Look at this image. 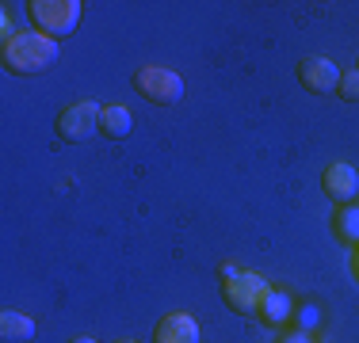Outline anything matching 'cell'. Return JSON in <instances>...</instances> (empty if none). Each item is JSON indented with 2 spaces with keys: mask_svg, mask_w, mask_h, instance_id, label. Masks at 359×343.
Here are the masks:
<instances>
[{
  "mask_svg": "<svg viewBox=\"0 0 359 343\" xmlns=\"http://www.w3.org/2000/svg\"><path fill=\"white\" fill-rule=\"evenodd\" d=\"M62 57V46L57 38L42 31H15L12 38L0 46V62H4L8 73L15 76H39L46 69H54V62Z\"/></svg>",
  "mask_w": 359,
  "mask_h": 343,
  "instance_id": "cell-1",
  "label": "cell"
},
{
  "mask_svg": "<svg viewBox=\"0 0 359 343\" xmlns=\"http://www.w3.org/2000/svg\"><path fill=\"white\" fill-rule=\"evenodd\" d=\"M134 88L142 99H149L153 107H176L184 99V76L168 65H142L134 73Z\"/></svg>",
  "mask_w": 359,
  "mask_h": 343,
  "instance_id": "cell-2",
  "label": "cell"
},
{
  "mask_svg": "<svg viewBox=\"0 0 359 343\" xmlns=\"http://www.w3.org/2000/svg\"><path fill=\"white\" fill-rule=\"evenodd\" d=\"M27 12H31V20L39 23L42 34H50V38H65V34L76 31L84 4L81 0H31Z\"/></svg>",
  "mask_w": 359,
  "mask_h": 343,
  "instance_id": "cell-3",
  "label": "cell"
},
{
  "mask_svg": "<svg viewBox=\"0 0 359 343\" xmlns=\"http://www.w3.org/2000/svg\"><path fill=\"white\" fill-rule=\"evenodd\" d=\"M100 115H104V107H96L92 99H73L69 107H62L57 111V122H54V130L62 141H84V137H92L100 130Z\"/></svg>",
  "mask_w": 359,
  "mask_h": 343,
  "instance_id": "cell-4",
  "label": "cell"
},
{
  "mask_svg": "<svg viewBox=\"0 0 359 343\" xmlns=\"http://www.w3.org/2000/svg\"><path fill=\"white\" fill-rule=\"evenodd\" d=\"M264 294H268V279L256 271H237L229 279H222V298L233 313H256Z\"/></svg>",
  "mask_w": 359,
  "mask_h": 343,
  "instance_id": "cell-5",
  "label": "cell"
},
{
  "mask_svg": "<svg viewBox=\"0 0 359 343\" xmlns=\"http://www.w3.org/2000/svg\"><path fill=\"white\" fill-rule=\"evenodd\" d=\"M340 69L332 57H321V54H310L298 62V80H302L306 92H313V96H332V92L340 88Z\"/></svg>",
  "mask_w": 359,
  "mask_h": 343,
  "instance_id": "cell-6",
  "label": "cell"
},
{
  "mask_svg": "<svg viewBox=\"0 0 359 343\" xmlns=\"http://www.w3.org/2000/svg\"><path fill=\"white\" fill-rule=\"evenodd\" d=\"M321 187L337 206H352V199L359 195V172L352 164H344V160H337V164L321 172Z\"/></svg>",
  "mask_w": 359,
  "mask_h": 343,
  "instance_id": "cell-7",
  "label": "cell"
},
{
  "mask_svg": "<svg viewBox=\"0 0 359 343\" xmlns=\"http://www.w3.org/2000/svg\"><path fill=\"white\" fill-rule=\"evenodd\" d=\"M153 343H199V324L191 313H168L153 332Z\"/></svg>",
  "mask_w": 359,
  "mask_h": 343,
  "instance_id": "cell-8",
  "label": "cell"
},
{
  "mask_svg": "<svg viewBox=\"0 0 359 343\" xmlns=\"http://www.w3.org/2000/svg\"><path fill=\"white\" fill-rule=\"evenodd\" d=\"M35 332H39L35 321L23 309H4L0 313V343H31Z\"/></svg>",
  "mask_w": 359,
  "mask_h": 343,
  "instance_id": "cell-9",
  "label": "cell"
},
{
  "mask_svg": "<svg viewBox=\"0 0 359 343\" xmlns=\"http://www.w3.org/2000/svg\"><path fill=\"white\" fill-rule=\"evenodd\" d=\"M290 313H294V302H290V294H283V290H271L260 298V305H256V316H260L268 328H279V324L290 321Z\"/></svg>",
  "mask_w": 359,
  "mask_h": 343,
  "instance_id": "cell-10",
  "label": "cell"
},
{
  "mask_svg": "<svg viewBox=\"0 0 359 343\" xmlns=\"http://www.w3.org/2000/svg\"><path fill=\"white\" fill-rule=\"evenodd\" d=\"M100 130H104L111 141H123V137H130V130H134V115L126 107H118V103H111V107H104V115H100Z\"/></svg>",
  "mask_w": 359,
  "mask_h": 343,
  "instance_id": "cell-11",
  "label": "cell"
},
{
  "mask_svg": "<svg viewBox=\"0 0 359 343\" xmlns=\"http://www.w3.org/2000/svg\"><path fill=\"white\" fill-rule=\"evenodd\" d=\"M332 233L344 240V244L359 248V206H340L337 218H332Z\"/></svg>",
  "mask_w": 359,
  "mask_h": 343,
  "instance_id": "cell-12",
  "label": "cell"
},
{
  "mask_svg": "<svg viewBox=\"0 0 359 343\" xmlns=\"http://www.w3.org/2000/svg\"><path fill=\"white\" fill-rule=\"evenodd\" d=\"M340 99H348V103H359V69H352V73H344L340 76Z\"/></svg>",
  "mask_w": 359,
  "mask_h": 343,
  "instance_id": "cell-13",
  "label": "cell"
},
{
  "mask_svg": "<svg viewBox=\"0 0 359 343\" xmlns=\"http://www.w3.org/2000/svg\"><path fill=\"white\" fill-rule=\"evenodd\" d=\"M241 267H237V263H222V279H229V274H237Z\"/></svg>",
  "mask_w": 359,
  "mask_h": 343,
  "instance_id": "cell-14",
  "label": "cell"
},
{
  "mask_svg": "<svg viewBox=\"0 0 359 343\" xmlns=\"http://www.w3.org/2000/svg\"><path fill=\"white\" fill-rule=\"evenodd\" d=\"M283 343H310V340H306V336H302V332H294V336H287Z\"/></svg>",
  "mask_w": 359,
  "mask_h": 343,
  "instance_id": "cell-15",
  "label": "cell"
},
{
  "mask_svg": "<svg viewBox=\"0 0 359 343\" xmlns=\"http://www.w3.org/2000/svg\"><path fill=\"white\" fill-rule=\"evenodd\" d=\"M69 343H96V340H92V336H73Z\"/></svg>",
  "mask_w": 359,
  "mask_h": 343,
  "instance_id": "cell-16",
  "label": "cell"
},
{
  "mask_svg": "<svg viewBox=\"0 0 359 343\" xmlns=\"http://www.w3.org/2000/svg\"><path fill=\"white\" fill-rule=\"evenodd\" d=\"M355 279H359V255H355Z\"/></svg>",
  "mask_w": 359,
  "mask_h": 343,
  "instance_id": "cell-17",
  "label": "cell"
},
{
  "mask_svg": "<svg viewBox=\"0 0 359 343\" xmlns=\"http://www.w3.org/2000/svg\"><path fill=\"white\" fill-rule=\"evenodd\" d=\"M115 343H134V340H115Z\"/></svg>",
  "mask_w": 359,
  "mask_h": 343,
  "instance_id": "cell-18",
  "label": "cell"
}]
</instances>
